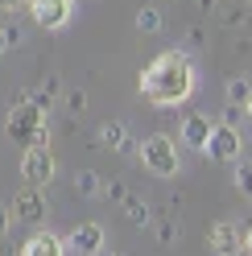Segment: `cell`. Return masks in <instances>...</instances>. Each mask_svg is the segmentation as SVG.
Wrapping results in <instances>:
<instances>
[{
    "label": "cell",
    "mask_w": 252,
    "mask_h": 256,
    "mask_svg": "<svg viewBox=\"0 0 252 256\" xmlns=\"http://www.w3.org/2000/svg\"><path fill=\"white\" fill-rule=\"evenodd\" d=\"M140 95H145L153 108L186 104L194 95V66H190V58L178 54V50L157 54L145 66V74H140Z\"/></svg>",
    "instance_id": "obj_1"
},
{
    "label": "cell",
    "mask_w": 252,
    "mask_h": 256,
    "mask_svg": "<svg viewBox=\"0 0 252 256\" xmlns=\"http://www.w3.org/2000/svg\"><path fill=\"white\" fill-rule=\"evenodd\" d=\"M4 132L12 140H21L25 149L29 145H46V140H50V132H46V104H38L29 91H21L17 95V108H12V116L4 124Z\"/></svg>",
    "instance_id": "obj_2"
},
{
    "label": "cell",
    "mask_w": 252,
    "mask_h": 256,
    "mask_svg": "<svg viewBox=\"0 0 252 256\" xmlns=\"http://www.w3.org/2000/svg\"><path fill=\"white\" fill-rule=\"evenodd\" d=\"M140 166L157 178H174L178 174V149L166 132H153L149 140H140Z\"/></svg>",
    "instance_id": "obj_3"
},
{
    "label": "cell",
    "mask_w": 252,
    "mask_h": 256,
    "mask_svg": "<svg viewBox=\"0 0 252 256\" xmlns=\"http://www.w3.org/2000/svg\"><path fill=\"white\" fill-rule=\"evenodd\" d=\"M54 153L50 149H46V145H29L25 149V157H21V174H25V182L29 186H46V182H50L54 178Z\"/></svg>",
    "instance_id": "obj_4"
},
{
    "label": "cell",
    "mask_w": 252,
    "mask_h": 256,
    "mask_svg": "<svg viewBox=\"0 0 252 256\" xmlns=\"http://www.w3.org/2000/svg\"><path fill=\"white\" fill-rule=\"evenodd\" d=\"M207 153L215 157V162H236V157L244 153V136L236 132L232 124H215V128H211V145H207Z\"/></svg>",
    "instance_id": "obj_5"
},
{
    "label": "cell",
    "mask_w": 252,
    "mask_h": 256,
    "mask_svg": "<svg viewBox=\"0 0 252 256\" xmlns=\"http://www.w3.org/2000/svg\"><path fill=\"white\" fill-rule=\"evenodd\" d=\"M29 4H34V8H29V12H34V21L42 25V29H62V25H66L70 21V4H74V0H29Z\"/></svg>",
    "instance_id": "obj_6"
},
{
    "label": "cell",
    "mask_w": 252,
    "mask_h": 256,
    "mask_svg": "<svg viewBox=\"0 0 252 256\" xmlns=\"http://www.w3.org/2000/svg\"><path fill=\"white\" fill-rule=\"evenodd\" d=\"M12 219H21V223H42L46 219V194H42V186H25L17 198H12Z\"/></svg>",
    "instance_id": "obj_7"
},
{
    "label": "cell",
    "mask_w": 252,
    "mask_h": 256,
    "mask_svg": "<svg viewBox=\"0 0 252 256\" xmlns=\"http://www.w3.org/2000/svg\"><path fill=\"white\" fill-rule=\"evenodd\" d=\"M66 240H70V252H78V256H96V252L104 248V228H100V223H78V228H74Z\"/></svg>",
    "instance_id": "obj_8"
},
{
    "label": "cell",
    "mask_w": 252,
    "mask_h": 256,
    "mask_svg": "<svg viewBox=\"0 0 252 256\" xmlns=\"http://www.w3.org/2000/svg\"><path fill=\"white\" fill-rule=\"evenodd\" d=\"M21 256H66V244H62V236H54V232H34L25 240V248H21Z\"/></svg>",
    "instance_id": "obj_9"
},
{
    "label": "cell",
    "mask_w": 252,
    "mask_h": 256,
    "mask_svg": "<svg viewBox=\"0 0 252 256\" xmlns=\"http://www.w3.org/2000/svg\"><path fill=\"white\" fill-rule=\"evenodd\" d=\"M211 252L215 256H236L240 252V232H236L232 219H219L211 228Z\"/></svg>",
    "instance_id": "obj_10"
},
{
    "label": "cell",
    "mask_w": 252,
    "mask_h": 256,
    "mask_svg": "<svg viewBox=\"0 0 252 256\" xmlns=\"http://www.w3.org/2000/svg\"><path fill=\"white\" fill-rule=\"evenodd\" d=\"M211 128H215V124H211L207 116H198V112H194V116H186V120H182V140H186L190 149L202 153V149L211 145Z\"/></svg>",
    "instance_id": "obj_11"
},
{
    "label": "cell",
    "mask_w": 252,
    "mask_h": 256,
    "mask_svg": "<svg viewBox=\"0 0 252 256\" xmlns=\"http://www.w3.org/2000/svg\"><path fill=\"white\" fill-rule=\"evenodd\" d=\"M100 140H104L108 149H116V153H132V136H128V128H124L120 120L104 124V128H100Z\"/></svg>",
    "instance_id": "obj_12"
},
{
    "label": "cell",
    "mask_w": 252,
    "mask_h": 256,
    "mask_svg": "<svg viewBox=\"0 0 252 256\" xmlns=\"http://www.w3.org/2000/svg\"><path fill=\"white\" fill-rule=\"evenodd\" d=\"M124 211H128V223H136V228H145V223H149V206H145V198L124 194Z\"/></svg>",
    "instance_id": "obj_13"
},
{
    "label": "cell",
    "mask_w": 252,
    "mask_h": 256,
    "mask_svg": "<svg viewBox=\"0 0 252 256\" xmlns=\"http://www.w3.org/2000/svg\"><path fill=\"white\" fill-rule=\"evenodd\" d=\"M74 190H78V194H87V198H91V194H100L104 186H100V178H96L91 170H83V174L74 178Z\"/></svg>",
    "instance_id": "obj_14"
},
{
    "label": "cell",
    "mask_w": 252,
    "mask_h": 256,
    "mask_svg": "<svg viewBox=\"0 0 252 256\" xmlns=\"http://www.w3.org/2000/svg\"><path fill=\"white\" fill-rule=\"evenodd\" d=\"M248 100H252L248 83H244V78H232V83H228V104H244L248 108Z\"/></svg>",
    "instance_id": "obj_15"
},
{
    "label": "cell",
    "mask_w": 252,
    "mask_h": 256,
    "mask_svg": "<svg viewBox=\"0 0 252 256\" xmlns=\"http://www.w3.org/2000/svg\"><path fill=\"white\" fill-rule=\"evenodd\" d=\"M136 25L145 29V34H157V29H162V12H157V8H140L136 12Z\"/></svg>",
    "instance_id": "obj_16"
},
{
    "label": "cell",
    "mask_w": 252,
    "mask_h": 256,
    "mask_svg": "<svg viewBox=\"0 0 252 256\" xmlns=\"http://www.w3.org/2000/svg\"><path fill=\"white\" fill-rule=\"evenodd\" d=\"M236 186H240L244 194H252V162H244V166H240V174H236Z\"/></svg>",
    "instance_id": "obj_17"
},
{
    "label": "cell",
    "mask_w": 252,
    "mask_h": 256,
    "mask_svg": "<svg viewBox=\"0 0 252 256\" xmlns=\"http://www.w3.org/2000/svg\"><path fill=\"white\" fill-rule=\"evenodd\" d=\"M66 104H70V112H83V91H70Z\"/></svg>",
    "instance_id": "obj_18"
},
{
    "label": "cell",
    "mask_w": 252,
    "mask_h": 256,
    "mask_svg": "<svg viewBox=\"0 0 252 256\" xmlns=\"http://www.w3.org/2000/svg\"><path fill=\"white\" fill-rule=\"evenodd\" d=\"M8 46H12V38H8V29H0V54H4Z\"/></svg>",
    "instance_id": "obj_19"
},
{
    "label": "cell",
    "mask_w": 252,
    "mask_h": 256,
    "mask_svg": "<svg viewBox=\"0 0 252 256\" xmlns=\"http://www.w3.org/2000/svg\"><path fill=\"white\" fill-rule=\"evenodd\" d=\"M8 228V206H0V232Z\"/></svg>",
    "instance_id": "obj_20"
},
{
    "label": "cell",
    "mask_w": 252,
    "mask_h": 256,
    "mask_svg": "<svg viewBox=\"0 0 252 256\" xmlns=\"http://www.w3.org/2000/svg\"><path fill=\"white\" fill-rule=\"evenodd\" d=\"M17 4H21V0H0V8H4V12H8V8H17Z\"/></svg>",
    "instance_id": "obj_21"
},
{
    "label": "cell",
    "mask_w": 252,
    "mask_h": 256,
    "mask_svg": "<svg viewBox=\"0 0 252 256\" xmlns=\"http://www.w3.org/2000/svg\"><path fill=\"white\" fill-rule=\"evenodd\" d=\"M244 248H248V256H252V228H248V236H244Z\"/></svg>",
    "instance_id": "obj_22"
},
{
    "label": "cell",
    "mask_w": 252,
    "mask_h": 256,
    "mask_svg": "<svg viewBox=\"0 0 252 256\" xmlns=\"http://www.w3.org/2000/svg\"><path fill=\"white\" fill-rule=\"evenodd\" d=\"M96 256H116V252H112V248H100V252H96Z\"/></svg>",
    "instance_id": "obj_23"
},
{
    "label": "cell",
    "mask_w": 252,
    "mask_h": 256,
    "mask_svg": "<svg viewBox=\"0 0 252 256\" xmlns=\"http://www.w3.org/2000/svg\"><path fill=\"white\" fill-rule=\"evenodd\" d=\"M248 116H252V100H248Z\"/></svg>",
    "instance_id": "obj_24"
}]
</instances>
